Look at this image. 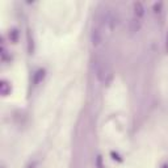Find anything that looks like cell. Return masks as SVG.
I'll return each instance as SVG.
<instances>
[{
  "label": "cell",
  "mask_w": 168,
  "mask_h": 168,
  "mask_svg": "<svg viewBox=\"0 0 168 168\" xmlns=\"http://www.w3.org/2000/svg\"><path fill=\"white\" fill-rule=\"evenodd\" d=\"M161 8H163V3L161 1H156V3H154V5H152V9H154L155 13H160Z\"/></svg>",
  "instance_id": "7"
},
{
  "label": "cell",
  "mask_w": 168,
  "mask_h": 168,
  "mask_svg": "<svg viewBox=\"0 0 168 168\" xmlns=\"http://www.w3.org/2000/svg\"><path fill=\"white\" fill-rule=\"evenodd\" d=\"M166 51L168 53V30H167V34H166Z\"/></svg>",
  "instance_id": "12"
},
{
  "label": "cell",
  "mask_w": 168,
  "mask_h": 168,
  "mask_svg": "<svg viewBox=\"0 0 168 168\" xmlns=\"http://www.w3.org/2000/svg\"><path fill=\"white\" fill-rule=\"evenodd\" d=\"M28 42H29L28 50H29V53L32 54V53H33V39H30V34H29V33H28Z\"/></svg>",
  "instance_id": "10"
},
{
  "label": "cell",
  "mask_w": 168,
  "mask_h": 168,
  "mask_svg": "<svg viewBox=\"0 0 168 168\" xmlns=\"http://www.w3.org/2000/svg\"><path fill=\"white\" fill-rule=\"evenodd\" d=\"M17 37H19V32L16 29H13L12 32L9 33V38L12 42H17Z\"/></svg>",
  "instance_id": "8"
},
{
  "label": "cell",
  "mask_w": 168,
  "mask_h": 168,
  "mask_svg": "<svg viewBox=\"0 0 168 168\" xmlns=\"http://www.w3.org/2000/svg\"><path fill=\"white\" fill-rule=\"evenodd\" d=\"M161 168H168V164H164V166L161 167Z\"/></svg>",
  "instance_id": "13"
},
{
  "label": "cell",
  "mask_w": 168,
  "mask_h": 168,
  "mask_svg": "<svg viewBox=\"0 0 168 168\" xmlns=\"http://www.w3.org/2000/svg\"><path fill=\"white\" fill-rule=\"evenodd\" d=\"M96 75H97V79H99L100 81H103L104 79H105V71H104L103 67H99V68L96 70Z\"/></svg>",
  "instance_id": "6"
},
{
  "label": "cell",
  "mask_w": 168,
  "mask_h": 168,
  "mask_svg": "<svg viewBox=\"0 0 168 168\" xmlns=\"http://www.w3.org/2000/svg\"><path fill=\"white\" fill-rule=\"evenodd\" d=\"M95 163H96V167H97V168H104L103 156H101V155H97V156H96V161H95Z\"/></svg>",
  "instance_id": "9"
},
{
  "label": "cell",
  "mask_w": 168,
  "mask_h": 168,
  "mask_svg": "<svg viewBox=\"0 0 168 168\" xmlns=\"http://www.w3.org/2000/svg\"><path fill=\"white\" fill-rule=\"evenodd\" d=\"M139 28H140V23H139L138 19H134V20L130 21V30L131 32H137Z\"/></svg>",
  "instance_id": "5"
},
{
  "label": "cell",
  "mask_w": 168,
  "mask_h": 168,
  "mask_svg": "<svg viewBox=\"0 0 168 168\" xmlns=\"http://www.w3.org/2000/svg\"><path fill=\"white\" fill-rule=\"evenodd\" d=\"M91 41H92V45L93 46H99L103 41V37H101V32L99 29H93L92 33H91Z\"/></svg>",
  "instance_id": "1"
},
{
  "label": "cell",
  "mask_w": 168,
  "mask_h": 168,
  "mask_svg": "<svg viewBox=\"0 0 168 168\" xmlns=\"http://www.w3.org/2000/svg\"><path fill=\"white\" fill-rule=\"evenodd\" d=\"M112 156H113V159H114V160H118V161L122 160V159L120 158V155H118V154H114V152H112Z\"/></svg>",
  "instance_id": "11"
},
{
  "label": "cell",
  "mask_w": 168,
  "mask_h": 168,
  "mask_svg": "<svg viewBox=\"0 0 168 168\" xmlns=\"http://www.w3.org/2000/svg\"><path fill=\"white\" fill-rule=\"evenodd\" d=\"M134 13H135V17H137V19H140V17H143V15H145V8H143L142 3H139V1L134 3Z\"/></svg>",
  "instance_id": "3"
},
{
  "label": "cell",
  "mask_w": 168,
  "mask_h": 168,
  "mask_svg": "<svg viewBox=\"0 0 168 168\" xmlns=\"http://www.w3.org/2000/svg\"><path fill=\"white\" fill-rule=\"evenodd\" d=\"M0 92H1L3 96H7L11 92V84H8L5 80H3L1 84H0Z\"/></svg>",
  "instance_id": "4"
},
{
  "label": "cell",
  "mask_w": 168,
  "mask_h": 168,
  "mask_svg": "<svg viewBox=\"0 0 168 168\" xmlns=\"http://www.w3.org/2000/svg\"><path fill=\"white\" fill-rule=\"evenodd\" d=\"M44 78H45V70H42V68L37 70V71L33 74V84L34 85L39 84L42 80H44Z\"/></svg>",
  "instance_id": "2"
}]
</instances>
